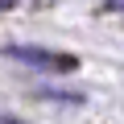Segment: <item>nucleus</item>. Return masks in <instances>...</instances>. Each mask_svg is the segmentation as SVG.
Listing matches in <instances>:
<instances>
[{"mask_svg": "<svg viewBox=\"0 0 124 124\" xmlns=\"http://www.w3.org/2000/svg\"><path fill=\"white\" fill-rule=\"evenodd\" d=\"M4 54H8V58H17V62H25V66L54 70V75H70V70H79V58H75V54L46 50V46H8Z\"/></svg>", "mask_w": 124, "mask_h": 124, "instance_id": "nucleus-1", "label": "nucleus"}, {"mask_svg": "<svg viewBox=\"0 0 124 124\" xmlns=\"http://www.w3.org/2000/svg\"><path fill=\"white\" fill-rule=\"evenodd\" d=\"M0 124H21V120H13V116H0Z\"/></svg>", "mask_w": 124, "mask_h": 124, "instance_id": "nucleus-2", "label": "nucleus"}, {"mask_svg": "<svg viewBox=\"0 0 124 124\" xmlns=\"http://www.w3.org/2000/svg\"><path fill=\"white\" fill-rule=\"evenodd\" d=\"M13 4H17V0H0V8H13Z\"/></svg>", "mask_w": 124, "mask_h": 124, "instance_id": "nucleus-3", "label": "nucleus"}, {"mask_svg": "<svg viewBox=\"0 0 124 124\" xmlns=\"http://www.w3.org/2000/svg\"><path fill=\"white\" fill-rule=\"evenodd\" d=\"M108 4H112V8H124V0H108Z\"/></svg>", "mask_w": 124, "mask_h": 124, "instance_id": "nucleus-4", "label": "nucleus"}]
</instances>
